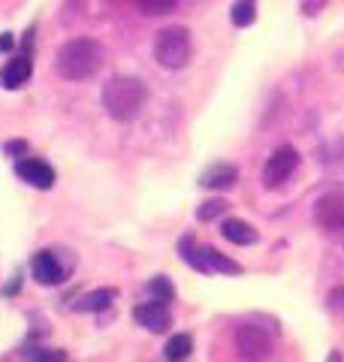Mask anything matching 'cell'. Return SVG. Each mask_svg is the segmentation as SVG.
I'll use <instances>...</instances> for the list:
<instances>
[{"label": "cell", "instance_id": "6da1fadb", "mask_svg": "<svg viewBox=\"0 0 344 362\" xmlns=\"http://www.w3.org/2000/svg\"><path fill=\"white\" fill-rule=\"evenodd\" d=\"M103 61H106V49L91 40V37H76L67 40L55 54V73L67 78V82H85V78L97 76Z\"/></svg>", "mask_w": 344, "mask_h": 362}, {"label": "cell", "instance_id": "7a4b0ae2", "mask_svg": "<svg viewBox=\"0 0 344 362\" xmlns=\"http://www.w3.org/2000/svg\"><path fill=\"white\" fill-rule=\"evenodd\" d=\"M148 100V88L136 76H112L103 88V109L115 121H130L139 115Z\"/></svg>", "mask_w": 344, "mask_h": 362}, {"label": "cell", "instance_id": "3957f363", "mask_svg": "<svg viewBox=\"0 0 344 362\" xmlns=\"http://www.w3.org/2000/svg\"><path fill=\"white\" fill-rule=\"evenodd\" d=\"M193 54V42H190V30L188 28H164L157 33L154 40V58L160 66H166V70H181V66H188Z\"/></svg>", "mask_w": 344, "mask_h": 362}, {"label": "cell", "instance_id": "277c9868", "mask_svg": "<svg viewBox=\"0 0 344 362\" xmlns=\"http://www.w3.org/2000/svg\"><path fill=\"white\" fill-rule=\"evenodd\" d=\"M314 223L326 239H332L336 245H344V194L320 197L314 202Z\"/></svg>", "mask_w": 344, "mask_h": 362}, {"label": "cell", "instance_id": "5b68a950", "mask_svg": "<svg viewBox=\"0 0 344 362\" xmlns=\"http://www.w3.org/2000/svg\"><path fill=\"white\" fill-rule=\"evenodd\" d=\"M296 166H299V151H296L293 145H281V148H275L269 154L266 166H263V187L278 190L284 181L296 173Z\"/></svg>", "mask_w": 344, "mask_h": 362}, {"label": "cell", "instance_id": "8992f818", "mask_svg": "<svg viewBox=\"0 0 344 362\" xmlns=\"http://www.w3.org/2000/svg\"><path fill=\"white\" fill-rule=\"evenodd\" d=\"M233 341H236V350L245 359H266V356H272V347H275L272 335L257 323H242L236 329Z\"/></svg>", "mask_w": 344, "mask_h": 362}, {"label": "cell", "instance_id": "52a82bcc", "mask_svg": "<svg viewBox=\"0 0 344 362\" xmlns=\"http://www.w3.org/2000/svg\"><path fill=\"white\" fill-rule=\"evenodd\" d=\"M133 320L142 326L148 332H166L172 326V314H169V302H160V299H151V302H142L133 308Z\"/></svg>", "mask_w": 344, "mask_h": 362}, {"label": "cell", "instance_id": "ba28073f", "mask_svg": "<svg viewBox=\"0 0 344 362\" xmlns=\"http://www.w3.org/2000/svg\"><path fill=\"white\" fill-rule=\"evenodd\" d=\"M16 175L21 181H28L30 187H40V190H49L55 185V169L45 160H37V157H25V160H18L16 163Z\"/></svg>", "mask_w": 344, "mask_h": 362}, {"label": "cell", "instance_id": "9c48e42d", "mask_svg": "<svg viewBox=\"0 0 344 362\" xmlns=\"http://www.w3.org/2000/svg\"><path fill=\"white\" fill-rule=\"evenodd\" d=\"M30 272H33V278H37L42 287H55V284H61V281H64V266L57 263V257L52 251L33 254Z\"/></svg>", "mask_w": 344, "mask_h": 362}, {"label": "cell", "instance_id": "30bf717a", "mask_svg": "<svg viewBox=\"0 0 344 362\" xmlns=\"http://www.w3.org/2000/svg\"><path fill=\"white\" fill-rule=\"evenodd\" d=\"M239 181V169L233 163H214L200 175V185L209 190H227Z\"/></svg>", "mask_w": 344, "mask_h": 362}, {"label": "cell", "instance_id": "8fae6325", "mask_svg": "<svg viewBox=\"0 0 344 362\" xmlns=\"http://www.w3.org/2000/svg\"><path fill=\"white\" fill-rule=\"evenodd\" d=\"M202 251V263H205V275L209 272H217V275H242V266L236 259H229L227 254H221L217 247H200Z\"/></svg>", "mask_w": 344, "mask_h": 362}, {"label": "cell", "instance_id": "7c38bea8", "mask_svg": "<svg viewBox=\"0 0 344 362\" xmlns=\"http://www.w3.org/2000/svg\"><path fill=\"white\" fill-rule=\"evenodd\" d=\"M221 235L233 245H254L257 242V230L251 226L248 221H239V218H229L221 223Z\"/></svg>", "mask_w": 344, "mask_h": 362}, {"label": "cell", "instance_id": "4fadbf2b", "mask_svg": "<svg viewBox=\"0 0 344 362\" xmlns=\"http://www.w3.org/2000/svg\"><path fill=\"white\" fill-rule=\"evenodd\" d=\"M33 73V66L28 61V54H21V58H13V61H6V66L0 70V78H4V85L6 88H21L30 78Z\"/></svg>", "mask_w": 344, "mask_h": 362}, {"label": "cell", "instance_id": "5bb4252c", "mask_svg": "<svg viewBox=\"0 0 344 362\" xmlns=\"http://www.w3.org/2000/svg\"><path fill=\"white\" fill-rule=\"evenodd\" d=\"M115 296H118V290L100 287V290H94V293H88V296L79 299L76 311H103V308H109V305L115 302Z\"/></svg>", "mask_w": 344, "mask_h": 362}, {"label": "cell", "instance_id": "9a60e30c", "mask_svg": "<svg viewBox=\"0 0 344 362\" xmlns=\"http://www.w3.org/2000/svg\"><path fill=\"white\" fill-rule=\"evenodd\" d=\"M190 350H193V338L190 335H172L169 338V344H166V359L169 362H185L190 356Z\"/></svg>", "mask_w": 344, "mask_h": 362}, {"label": "cell", "instance_id": "2e32d148", "mask_svg": "<svg viewBox=\"0 0 344 362\" xmlns=\"http://www.w3.org/2000/svg\"><path fill=\"white\" fill-rule=\"evenodd\" d=\"M229 18H233V25H236V28L254 25V18H257L254 0H239V4H233V13H229Z\"/></svg>", "mask_w": 344, "mask_h": 362}, {"label": "cell", "instance_id": "e0dca14e", "mask_svg": "<svg viewBox=\"0 0 344 362\" xmlns=\"http://www.w3.org/2000/svg\"><path fill=\"white\" fill-rule=\"evenodd\" d=\"M178 254H181V259H185L188 266H193L197 272H205V263H202V251L197 245H193V239L188 235V239H181L178 242Z\"/></svg>", "mask_w": 344, "mask_h": 362}, {"label": "cell", "instance_id": "ac0fdd59", "mask_svg": "<svg viewBox=\"0 0 344 362\" xmlns=\"http://www.w3.org/2000/svg\"><path fill=\"white\" fill-rule=\"evenodd\" d=\"M148 290H151V296L160 302H172V296H176V287L169 284L166 275H157V278L148 281Z\"/></svg>", "mask_w": 344, "mask_h": 362}, {"label": "cell", "instance_id": "d6986e66", "mask_svg": "<svg viewBox=\"0 0 344 362\" xmlns=\"http://www.w3.org/2000/svg\"><path fill=\"white\" fill-rule=\"evenodd\" d=\"M178 0H136V6L142 9L145 16H166L176 9Z\"/></svg>", "mask_w": 344, "mask_h": 362}, {"label": "cell", "instance_id": "ffe728a7", "mask_svg": "<svg viewBox=\"0 0 344 362\" xmlns=\"http://www.w3.org/2000/svg\"><path fill=\"white\" fill-rule=\"evenodd\" d=\"M227 211V199H209V202H202V206L197 209V218L202 223H209L214 218H221V214Z\"/></svg>", "mask_w": 344, "mask_h": 362}, {"label": "cell", "instance_id": "44dd1931", "mask_svg": "<svg viewBox=\"0 0 344 362\" xmlns=\"http://www.w3.org/2000/svg\"><path fill=\"white\" fill-rule=\"evenodd\" d=\"M30 362H70L67 350H57V347H45V350H37Z\"/></svg>", "mask_w": 344, "mask_h": 362}, {"label": "cell", "instance_id": "7402d4cb", "mask_svg": "<svg viewBox=\"0 0 344 362\" xmlns=\"http://www.w3.org/2000/svg\"><path fill=\"white\" fill-rule=\"evenodd\" d=\"M326 305L332 314H344V287H332L326 293Z\"/></svg>", "mask_w": 344, "mask_h": 362}, {"label": "cell", "instance_id": "603a6c76", "mask_svg": "<svg viewBox=\"0 0 344 362\" xmlns=\"http://www.w3.org/2000/svg\"><path fill=\"white\" fill-rule=\"evenodd\" d=\"M16 45V40H13V33H0V52H9Z\"/></svg>", "mask_w": 344, "mask_h": 362}, {"label": "cell", "instance_id": "cb8c5ba5", "mask_svg": "<svg viewBox=\"0 0 344 362\" xmlns=\"http://www.w3.org/2000/svg\"><path fill=\"white\" fill-rule=\"evenodd\" d=\"M6 151H9V154H25L28 145H25V142H6Z\"/></svg>", "mask_w": 344, "mask_h": 362}]
</instances>
